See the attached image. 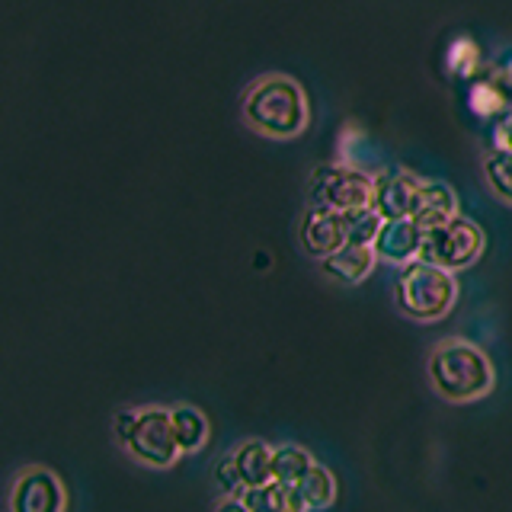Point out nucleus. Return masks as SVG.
<instances>
[{"instance_id":"nucleus-1","label":"nucleus","mask_w":512,"mask_h":512,"mask_svg":"<svg viewBox=\"0 0 512 512\" xmlns=\"http://www.w3.org/2000/svg\"><path fill=\"white\" fill-rule=\"evenodd\" d=\"M426 375L432 391L448 404H471L496 388V368L490 356L471 340H442L432 346L426 359Z\"/></svg>"},{"instance_id":"nucleus-2","label":"nucleus","mask_w":512,"mask_h":512,"mask_svg":"<svg viewBox=\"0 0 512 512\" xmlns=\"http://www.w3.org/2000/svg\"><path fill=\"white\" fill-rule=\"evenodd\" d=\"M244 119L253 132L266 138H298L311 122L308 96L298 80L285 74H266L244 96Z\"/></svg>"},{"instance_id":"nucleus-3","label":"nucleus","mask_w":512,"mask_h":512,"mask_svg":"<svg viewBox=\"0 0 512 512\" xmlns=\"http://www.w3.org/2000/svg\"><path fill=\"white\" fill-rule=\"evenodd\" d=\"M394 301H397V311L416 320V324L442 320L458 301L455 272H445L423 260L400 266V276L394 282Z\"/></svg>"},{"instance_id":"nucleus-4","label":"nucleus","mask_w":512,"mask_h":512,"mask_svg":"<svg viewBox=\"0 0 512 512\" xmlns=\"http://www.w3.org/2000/svg\"><path fill=\"white\" fill-rule=\"evenodd\" d=\"M375 176L365 170H356L349 164H324L311 173L308 199L311 208H327V212L352 215L362 208H372Z\"/></svg>"},{"instance_id":"nucleus-5","label":"nucleus","mask_w":512,"mask_h":512,"mask_svg":"<svg viewBox=\"0 0 512 512\" xmlns=\"http://www.w3.org/2000/svg\"><path fill=\"white\" fill-rule=\"evenodd\" d=\"M125 455L141 468L151 471H170L180 461V445H176V432L170 420V407H138V420L128 442L122 445Z\"/></svg>"},{"instance_id":"nucleus-6","label":"nucleus","mask_w":512,"mask_h":512,"mask_svg":"<svg viewBox=\"0 0 512 512\" xmlns=\"http://www.w3.org/2000/svg\"><path fill=\"white\" fill-rule=\"evenodd\" d=\"M484 247H487L484 231H480L471 218L455 215L426 231L420 260L439 266L445 272H458V269L474 266L480 260V253H484Z\"/></svg>"},{"instance_id":"nucleus-7","label":"nucleus","mask_w":512,"mask_h":512,"mask_svg":"<svg viewBox=\"0 0 512 512\" xmlns=\"http://www.w3.org/2000/svg\"><path fill=\"white\" fill-rule=\"evenodd\" d=\"M10 512H64L68 509V487L64 480L45 468V464H26L16 471L10 493H7Z\"/></svg>"},{"instance_id":"nucleus-8","label":"nucleus","mask_w":512,"mask_h":512,"mask_svg":"<svg viewBox=\"0 0 512 512\" xmlns=\"http://www.w3.org/2000/svg\"><path fill=\"white\" fill-rule=\"evenodd\" d=\"M301 250L311 256V260H327L336 250L346 247L349 240V218L340 212H327V208H308L301 218L298 228Z\"/></svg>"},{"instance_id":"nucleus-9","label":"nucleus","mask_w":512,"mask_h":512,"mask_svg":"<svg viewBox=\"0 0 512 512\" xmlns=\"http://www.w3.org/2000/svg\"><path fill=\"white\" fill-rule=\"evenodd\" d=\"M423 180L407 170H381L375 176V192H372V208L381 215V221H400L413 218L416 199H420Z\"/></svg>"},{"instance_id":"nucleus-10","label":"nucleus","mask_w":512,"mask_h":512,"mask_svg":"<svg viewBox=\"0 0 512 512\" xmlns=\"http://www.w3.org/2000/svg\"><path fill=\"white\" fill-rule=\"evenodd\" d=\"M423 240L426 231L416 224L413 218H400V221H384L381 231L375 237V256L378 263H391V266H407L413 260H420L423 253Z\"/></svg>"},{"instance_id":"nucleus-11","label":"nucleus","mask_w":512,"mask_h":512,"mask_svg":"<svg viewBox=\"0 0 512 512\" xmlns=\"http://www.w3.org/2000/svg\"><path fill=\"white\" fill-rule=\"evenodd\" d=\"M320 272L330 279V282H340V285H359L372 276V269L378 266V256L372 247H352L346 244L343 250H336L333 256L317 263Z\"/></svg>"},{"instance_id":"nucleus-12","label":"nucleus","mask_w":512,"mask_h":512,"mask_svg":"<svg viewBox=\"0 0 512 512\" xmlns=\"http://www.w3.org/2000/svg\"><path fill=\"white\" fill-rule=\"evenodd\" d=\"M458 215V196L455 189L448 183H439V180H423V189H420V199H416V212H413V221L420 224L423 231L436 228V224L448 221Z\"/></svg>"},{"instance_id":"nucleus-13","label":"nucleus","mask_w":512,"mask_h":512,"mask_svg":"<svg viewBox=\"0 0 512 512\" xmlns=\"http://www.w3.org/2000/svg\"><path fill=\"white\" fill-rule=\"evenodd\" d=\"M170 420H173V432H176V445H180L183 455H196L199 448H205L208 436H212L208 416L192 404H173Z\"/></svg>"},{"instance_id":"nucleus-14","label":"nucleus","mask_w":512,"mask_h":512,"mask_svg":"<svg viewBox=\"0 0 512 512\" xmlns=\"http://www.w3.org/2000/svg\"><path fill=\"white\" fill-rule=\"evenodd\" d=\"M234 461L244 487H266L272 480V445L263 439H247L234 448Z\"/></svg>"},{"instance_id":"nucleus-15","label":"nucleus","mask_w":512,"mask_h":512,"mask_svg":"<svg viewBox=\"0 0 512 512\" xmlns=\"http://www.w3.org/2000/svg\"><path fill=\"white\" fill-rule=\"evenodd\" d=\"M240 500L247 503L250 512H308L301 503L295 487H285L279 480H269L266 487H250L244 490Z\"/></svg>"},{"instance_id":"nucleus-16","label":"nucleus","mask_w":512,"mask_h":512,"mask_svg":"<svg viewBox=\"0 0 512 512\" xmlns=\"http://www.w3.org/2000/svg\"><path fill=\"white\" fill-rule=\"evenodd\" d=\"M314 458L308 448H301L295 442H285L272 448V480H279L285 487H298L308 471L314 468Z\"/></svg>"},{"instance_id":"nucleus-17","label":"nucleus","mask_w":512,"mask_h":512,"mask_svg":"<svg viewBox=\"0 0 512 512\" xmlns=\"http://www.w3.org/2000/svg\"><path fill=\"white\" fill-rule=\"evenodd\" d=\"M468 100H471V109L477 116H500V112H512V103L509 96L500 84V77L496 71H487V74H477L468 87Z\"/></svg>"},{"instance_id":"nucleus-18","label":"nucleus","mask_w":512,"mask_h":512,"mask_svg":"<svg viewBox=\"0 0 512 512\" xmlns=\"http://www.w3.org/2000/svg\"><path fill=\"white\" fill-rule=\"evenodd\" d=\"M298 490V496H301V503H304V509H327V506H333V500H336V477H333V471L330 468H324V464H314V468L308 471V477L301 480V484L295 487Z\"/></svg>"},{"instance_id":"nucleus-19","label":"nucleus","mask_w":512,"mask_h":512,"mask_svg":"<svg viewBox=\"0 0 512 512\" xmlns=\"http://www.w3.org/2000/svg\"><path fill=\"white\" fill-rule=\"evenodd\" d=\"M484 176H487V186L493 189V196L512 205V151L493 148L484 160Z\"/></svg>"},{"instance_id":"nucleus-20","label":"nucleus","mask_w":512,"mask_h":512,"mask_svg":"<svg viewBox=\"0 0 512 512\" xmlns=\"http://www.w3.org/2000/svg\"><path fill=\"white\" fill-rule=\"evenodd\" d=\"M346 218H349V240H346V244H352V247H372L378 231H381V224H384L375 208H362V212H352Z\"/></svg>"},{"instance_id":"nucleus-21","label":"nucleus","mask_w":512,"mask_h":512,"mask_svg":"<svg viewBox=\"0 0 512 512\" xmlns=\"http://www.w3.org/2000/svg\"><path fill=\"white\" fill-rule=\"evenodd\" d=\"M448 68L464 80H474L480 74V48L471 39H458L448 52Z\"/></svg>"},{"instance_id":"nucleus-22","label":"nucleus","mask_w":512,"mask_h":512,"mask_svg":"<svg viewBox=\"0 0 512 512\" xmlns=\"http://www.w3.org/2000/svg\"><path fill=\"white\" fill-rule=\"evenodd\" d=\"M212 484L218 487L221 496H244V480H240V471H237V461H234V452L221 455L215 471H212Z\"/></svg>"},{"instance_id":"nucleus-23","label":"nucleus","mask_w":512,"mask_h":512,"mask_svg":"<svg viewBox=\"0 0 512 512\" xmlns=\"http://www.w3.org/2000/svg\"><path fill=\"white\" fill-rule=\"evenodd\" d=\"M135 420H138V407H119L116 416H112V436H116L119 448L128 442V436H132Z\"/></svg>"},{"instance_id":"nucleus-24","label":"nucleus","mask_w":512,"mask_h":512,"mask_svg":"<svg viewBox=\"0 0 512 512\" xmlns=\"http://www.w3.org/2000/svg\"><path fill=\"white\" fill-rule=\"evenodd\" d=\"M493 148H503V151H512V112L496 125V144Z\"/></svg>"},{"instance_id":"nucleus-25","label":"nucleus","mask_w":512,"mask_h":512,"mask_svg":"<svg viewBox=\"0 0 512 512\" xmlns=\"http://www.w3.org/2000/svg\"><path fill=\"white\" fill-rule=\"evenodd\" d=\"M496 77H500V84H503V90H506V96H509V103H512V55L506 58V61H500L496 64Z\"/></svg>"},{"instance_id":"nucleus-26","label":"nucleus","mask_w":512,"mask_h":512,"mask_svg":"<svg viewBox=\"0 0 512 512\" xmlns=\"http://www.w3.org/2000/svg\"><path fill=\"white\" fill-rule=\"evenodd\" d=\"M215 512H250V509H247L244 500H240V496H221Z\"/></svg>"}]
</instances>
